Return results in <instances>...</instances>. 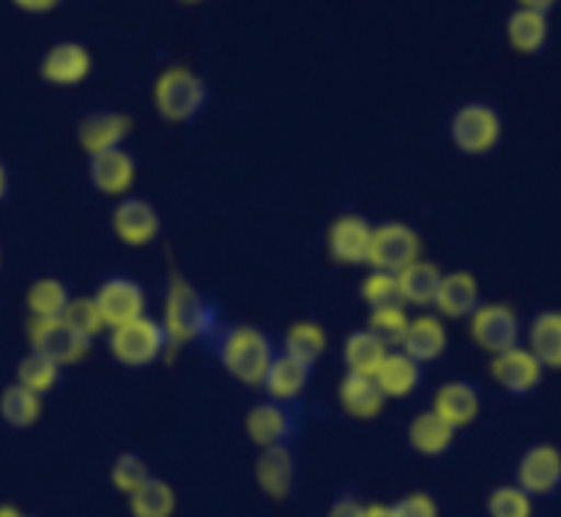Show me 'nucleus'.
Returning <instances> with one entry per match:
<instances>
[{
	"mask_svg": "<svg viewBox=\"0 0 561 517\" xmlns=\"http://www.w3.org/2000/svg\"><path fill=\"white\" fill-rule=\"evenodd\" d=\"M442 268L427 261H414L398 274V294L403 305L411 307H433L442 285Z\"/></svg>",
	"mask_w": 561,
	"mask_h": 517,
	"instance_id": "nucleus-27",
	"label": "nucleus"
},
{
	"mask_svg": "<svg viewBox=\"0 0 561 517\" xmlns=\"http://www.w3.org/2000/svg\"><path fill=\"white\" fill-rule=\"evenodd\" d=\"M312 376V367L305 361L294 359L288 354H277L274 361L268 365L266 376H263V392L268 394V400H279V403H296L301 398V392L307 389Z\"/></svg>",
	"mask_w": 561,
	"mask_h": 517,
	"instance_id": "nucleus-20",
	"label": "nucleus"
},
{
	"mask_svg": "<svg viewBox=\"0 0 561 517\" xmlns=\"http://www.w3.org/2000/svg\"><path fill=\"white\" fill-rule=\"evenodd\" d=\"M367 517H394V513L387 504H373V507H367Z\"/></svg>",
	"mask_w": 561,
	"mask_h": 517,
	"instance_id": "nucleus-44",
	"label": "nucleus"
},
{
	"mask_svg": "<svg viewBox=\"0 0 561 517\" xmlns=\"http://www.w3.org/2000/svg\"><path fill=\"white\" fill-rule=\"evenodd\" d=\"M93 301H96L107 329L124 326V323L146 315L148 305L142 285L131 277H121V274L104 279L96 288V294H93Z\"/></svg>",
	"mask_w": 561,
	"mask_h": 517,
	"instance_id": "nucleus-10",
	"label": "nucleus"
},
{
	"mask_svg": "<svg viewBox=\"0 0 561 517\" xmlns=\"http://www.w3.org/2000/svg\"><path fill=\"white\" fill-rule=\"evenodd\" d=\"M0 263H3V252H0Z\"/></svg>",
	"mask_w": 561,
	"mask_h": 517,
	"instance_id": "nucleus-48",
	"label": "nucleus"
},
{
	"mask_svg": "<svg viewBox=\"0 0 561 517\" xmlns=\"http://www.w3.org/2000/svg\"><path fill=\"white\" fill-rule=\"evenodd\" d=\"M131 517H173L175 491L164 480L148 476L135 493H129Z\"/></svg>",
	"mask_w": 561,
	"mask_h": 517,
	"instance_id": "nucleus-30",
	"label": "nucleus"
},
{
	"mask_svg": "<svg viewBox=\"0 0 561 517\" xmlns=\"http://www.w3.org/2000/svg\"><path fill=\"white\" fill-rule=\"evenodd\" d=\"M181 3H186V5H195V3H203V0H181Z\"/></svg>",
	"mask_w": 561,
	"mask_h": 517,
	"instance_id": "nucleus-47",
	"label": "nucleus"
},
{
	"mask_svg": "<svg viewBox=\"0 0 561 517\" xmlns=\"http://www.w3.org/2000/svg\"><path fill=\"white\" fill-rule=\"evenodd\" d=\"M137 164L131 153L124 148H113V151L93 153L88 159V179H91L93 189L102 195H124L131 184H135Z\"/></svg>",
	"mask_w": 561,
	"mask_h": 517,
	"instance_id": "nucleus-16",
	"label": "nucleus"
},
{
	"mask_svg": "<svg viewBox=\"0 0 561 517\" xmlns=\"http://www.w3.org/2000/svg\"><path fill=\"white\" fill-rule=\"evenodd\" d=\"M471 340L488 354H504V351L520 345V321L518 312L510 305H480L469 318Z\"/></svg>",
	"mask_w": 561,
	"mask_h": 517,
	"instance_id": "nucleus-7",
	"label": "nucleus"
},
{
	"mask_svg": "<svg viewBox=\"0 0 561 517\" xmlns=\"http://www.w3.org/2000/svg\"><path fill=\"white\" fill-rule=\"evenodd\" d=\"M0 517H25V515H22L16 507H11V504H0Z\"/></svg>",
	"mask_w": 561,
	"mask_h": 517,
	"instance_id": "nucleus-46",
	"label": "nucleus"
},
{
	"mask_svg": "<svg viewBox=\"0 0 561 517\" xmlns=\"http://www.w3.org/2000/svg\"><path fill=\"white\" fill-rule=\"evenodd\" d=\"M129 129L131 120L126 115L113 113V110H96V113L85 115L80 120L77 137H80V146L93 157V153L113 151V148L124 146Z\"/></svg>",
	"mask_w": 561,
	"mask_h": 517,
	"instance_id": "nucleus-18",
	"label": "nucleus"
},
{
	"mask_svg": "<svg viewBox=\"0 0 561 517\" xmlns=\"http://www.w3.org/2000/svg\"><path fill=\"white\" fill-rule=\"evenodd\" d=\"M323 351H327V332L316 321H299L285 332L283 354L294 356V359L305 361V365L316 367Z\"/></svg>",
	"mask_w": 561,
	"mask_h": 517,
	"instance_id": "nucleus-33",
	"label": "nucleus"
},
{
	"mask_svg": "<svg viewBox=\"0 0 561 517\" xmlns=\"http://www.w3.org/2000/svg\"><path fill=\"white\" fill-rule=\"evenodd\" d=\"M526 337L529 351L546 370H561V310L537 312Z\"/></svg>",
	"mask_w": 561,
	"mask_h": 517,
	"instance_id": "nucleus-26",
	"label": "nucleus"
},
{
	"mask_svg": "<svg viewBox=\"0 0 561 517\" xmlns=\"http://www.w3.org/2000/svg\"><path fill=\"white\" fill-rule=\"evenodd\" d=\"M42 416V398L33 394L31 389L11 383L0 394V420L14 430H25Z\"/></svg>",
	"mask_w": 561,
	"mask_h": 517,
	"instance_id": "nucleus-32",
	"label": "nucleus"
},
{
	"mask_svg": "<svg viewBox=\"0 0 561 517\" xmlns=\"http://www.w3.org/2000/svg\"><path fill=\"white\" fill-rule=\"evenodd\" d=\"M455 427L436 411L416 414L409 425V444L422 455V458H442L455 444Z\"/></svg>",
	"mask_w": 561,
	"mask_h": 517,
	"instance_id": "nucleus-25",
	"label": "nucleus"
},
{
	"mask_svg": "<svg viewBox=\"0 0 561 517\" xmlns=\"http://www.w3.org/2000/svg\"><path fill=\"white\" fill-rule=\"evenodd\" d=\"M206 102V80L186 66H170L153 82V110L168 124H192Z\"/></svg>",
	"mask_w": 561,
	"mask_h": 517,
	"instance_id": "nucleus-3",
	"label": "nucleus"
},
{
	"mask_svg": "<svg viewBox=\"0 0 561 517\" xmlns=\"http://www.w3.org/2000/svg\"><path fill=\"white\" fill-rule=\"evenodd\" d=\"M11 3L20 11H25V14H47V11L58 9L64 0H11Z\"/></svg>",
	"mask_w": 561,
	"mask_h": 517,
	"instance_id": "nucleus-42",
	"label": "nucleus"
},
{
	"mask_svg": "<svg viewBox=\"0 0 561 517\" xmlns=\"http://www.w3.org/2000/svg\"><path fill=\"white\" fill-rule=\"evenodd\" d=\"M447 326L438 318L420 315L411 318L409 332H405L403 343H400V351L409 354L414 361H420V365H427V361H436L447 351Z\"/></svg>",
	"mask_w": 561,
	"mask_h": 517,
	"instance_id": "nucleus-23",
	"label": "nucleus"
},
{
	"mask_svg": "<svg viewBox=\"0 0 561 517\" xmlns=\"http://www.w3.org/2000/svg\"><path fill=\"white\" fill-rule=\"evenodd\" d=\"M409 312H405V305H389V307H378V310H373L370 315V332L376 334L378 340H381L387 348H394L400 343H403L405 332H409Z\"/></svg>",
	"mask_w": 561,
	"mask_h": 517,
	"instance_id": "nucleus-34",
	"label": "nucleus"
},
{
	"mask_svg": "<svg viewBox=\"0 0 561 517\" xmlns=\"http://www.w3.org/2000/svg\"><path fill=\"white\" fill-rule=\"evenodd\" d=\"M5 192H9V170H5V164L0 162V200L5 197Z\"/></svg>",
	"mask_w": 561,
	"mask_h": 517,
	"instance_id": "nucleus-45",
	"label": "nucleus"
},
{
	"mask_svg": "<svg viewBox=\"0 0 561 517\" xmlns=\"http://www.w3.org/2000/svg\"><path fill=\"white\" fill-rule=\"evenodd\" d=\"M255 480L263 487V493L277 502L294 496L296 487V460L288 444L283 447H268L263 449L261 458L255 463Z\"/></svg>",
	"mask_w": 561,
	"mask_h": 517,
	"instance_id": "nucleus-19",
	"label": "nucleus"
},
{
	"mask_svg": "<svg viewBox=\"0 0 561 517\" xmlns=\"http://www.w3.org/2000/svg\"><path fill=\"white\" fill-rule=\"evenodd\" d=\"M373 228L359 214H343L332 222L327 233L329 255L345 266H370Z\"/></svg>",
	"mask_w": 561,
	"mask_h": 517,
	"instance_id": "nucleus-11",
	"label": "nucleus"
},
{
	"mask_svg": "<svg viewBox=\"0 0 561 517\" xmlns=\"http://www.w3.org/2000/svg\"><path fill=\"white\" fill-rule=\"evenodd\" d=\"M546 376V367L535 359L529 348H515L496 354L491 361V378L513 398H526V394L535 392L542 383Z\"/></svg>",
	"mask_w": 561,
	"mask_h": 517,
	"instance_id": "nucleus-12",
	"label": "nucleus"
},
{
	"mask_svg": "<svg viewBox=\"0 0 561 517\" xmlns=\"http://www.w3.org/2000/svg\"><path fill=\"white\" fill-rule=\"evenodd\" d=\"M214 354L236 381L247 383V387H261L268 365L277 356V348L266 332L247 326V323H236L214 337Z\"/></svg>",
	"mask_w": 561,
	"mask_h": 517,
	"instance_id": "nucleus-2",
	"label": "nucleus"
},
{
	"mask_svg": "<svg viewBox=\"0 0 561 517\" xmlns=\"http://www.w3.org/2000/svg\"><path fill=\"white\" fill-rule=\"evenodd\" d=\"M60 321H64L71 332L80 334V337L91 340V343L102 334L104 329V318L102 312H99L93 296H88V299H71Z\"/></svg>",
	"mask_w": 561,
	"mask_h": 517,
	"instance_id": "nucleus-36",
	"label": "nucleus"
},
{
	"mask_svg": "<svg viewBox=\"0 0 561 517\" xmlns=\"http://www.w3.org/2000/svg\"><path fill=\"white\" fill-rule=\"evenodd\" d=\"M518 487L535 496H553L561 487V452L553 444H535L518 460Z\"/></svg>",
	"mask_w": 561,
	"mask_h": 517,
	"instance_id": "nucleus-13",
	"label": "nucleus"
},
{
	"mask_svg": "<svg viewBox=\"0 0 561 517\" xmlns=\"http://www.w3.org/2000/svg\"><path fill=\"white\" fill-rule=\"evenodd\" d=\"M327 517H367V504H362L356 496H340L329 507Z\"/></svg>",
	"mask_w": 561,
	"mask_h": 517,
	"instance_id": "nucleus-41",
	"label": "nucleus"
},
{
	"mask_svg": "<svg viewBox=\"0 0 561 517\" xmlns=\"http://www.w3.org/2000/svg\"><path fill=\"white\" fill-rule=\"evenodd\" d=\"M433 307H436L438 315L444 318H453V321H469V318L477 312V307H480V283H477L474 274L469 272L444 274Z\"/></svg>",
	"mask_w": 561,
	"mask_h": 517,
	"instance_id": "nucleus-17",
	"label": "nucleus"
},
{
	"mask_svg": "<svg viewBox=\"0 0 561 517\" xmlns=\"http://www.w3.org/2000/svg\"><path fill=\"white\" fill-rule=\"evenodd\" d=\"M93 69V58L88 53V47L77 42H60L55 47H49L44 53L42 66V80L49 82L55 88H75L82 80H88Z\"/></svg>",
	"mask_w": 561,
	"mask_h": 517,
	"instance_id": "nucleus-14",
	"label": "nucleus"
},
{
	"mask_svg": "<svg viewBox=\"0 0 561 517\" xmlns=\"http://www.w3.org/2000/svg\"><path fill=\"white\" fill-rule=\"evenodd\" d=\"M113 230L121 244L126 246H146L162 230L157 208L142 197H124L113 211Z\"/></svg>",
	"mask_w": 561,
	"mask_h": 517,
	"instance_id": "nucleus-15",
	"label": "nucleus"
},
{
	"mask_svg": "<svg viewBox=\"0 0 561 517\" xmlns=\"http://www.w3.org/2000/svg\"><path fill=\"white\" fill-rule=\"evenodd\" d=\"M27 340H31L33 354L44 356V359H49L58 367L77 365L91 351V340L71 332L60 318H49V321H36L33 318L31 329H27Z\"/></svg>",
	"mask_w": 561,
	"mask_h": 517,
	"instance_id": "nucleus-8",
	"label": "nucleus"
},
{
	"mask_svg": "<svg viewBox=\"0 0 561 517\" xmlns=\"http://www.w3.org/2000/svg\"><path fill=\"white\" fill-rule=\"evenodd\" d=\"M69 301V288L55 277H42L27 288V310H31V315L36 318V321L64 318Z\"/></svg>",
	"mask_w": 561,
	"mask_h": 517,
	"instance_id": "nucleus-31",
	"label": "nucleus"
},
{
	"mask_svg": "<svg viewBox=\"0 0 561 517\" xmlns=\"http://www.w3.org/2000/svg\"><path fill=\"white\" fill-rule=\"evenodd\" d=\"M394 517H438V507L427 493H411L392 504Z\"/></svg>",
	"mask_w": 561,
	"mask_h": 517,
	"instance_id": "nucleus-40",
	"label": "nucleus"
},
{
	"mask_svg": "<svg viewBox=\"0 0 561 517\" xmlns=\"http://www.w3.org/2000/svg\"><path fill=\"white\" fill-rule=\"evenodd\" d=\"M433 411L460 430L480 416V392L469 381H449L433 398Z\"/></svg>",
	"mask_w": 561,
	"mask_h": 517,
	"instance_id": "nucleus-21",
	"label": "nucleus"
},
{
	"mask_svg": "<svg viewBox=\"0 0 561 517\" xmlns=\"http://www.w3.org/2000/svg\"><path fill=\"white\" fill-rule=\"evenodd\" d=\"M557 5H559V0H518V9L540 11V14H551Z\"/></svg>",
	"mask_w": 561,
	"mask_h": 517,
	"instance_id": "nucleus-43",
	"label": "nucleus"
},
{
	"mask_svg": "<svg viewBox=\"0 0 561 517\" xmlns=\"http://www.w3.org/2000/svg\"><path fill=\"white\" fill-rule=\"evenodd\" d=\"M392 348L381 343L370 329H359V332H351L343 343V361L348 367V372H359V376H376L378 367H381L383 356Z\"/></svg>",
	"mask_w": 561,
	"mask_h": 517,
	"instance_id": "nucleus-29",
	"label": "nucleus"
},
{
	"mask_svg": "<svg viewBox=\"0 0 561 517\" xmlns=\"http://www.w3.org/2000/svg\"><path fill=\"white\" fill-rule=\"evenodd\" d=\"M58 378H60V367L53 365L49 359H44V356L33 354V351L20 361V367H16V383L31 389V392L38 394V398L47 394L49 389L58 383Z\"/></svg>",
	"mask_w": 561,
	"mask_h": 517,
	"instance_id": "nucleus-35",
	"label": "nucleus"
},
{
	"mask_svg": "<svg viewBox=\"0 0 561 517\" xmlns=\"http://www.w3.org/2000/svg\"><path fill=\"white\" fill-rule=\"evenodd\" d=\"M548 33H551V22L548 14L529 9H515L507 20V42L515 53L520 55H537L546 49Z\"/></svg>",
	"mask_w": 561,
	"mask_h": 517,
	"instance_id": "nucleus-28",
	"label": "nucleus"
},
{
	"mask_svg": "<svg viewBox=\"0 0 561 517\" xmlns=\"http://www.w3.org/2000/svg\"><path fill=\"white\" fill-rule=\"evenodd\" d=\"M488 515L491 517H531L535 504L529 493L520 491L518 485H502L488 496Z\"/></svg>",
	"mask_w": 561,
	"mask_h": 517,
	"instance_id": "nucleus-37",
	"label": "nucleus"
},
{
	"mask_svg": "<svg viewBox=\"0 0 561 517\" xmlns=\"http://www.w3.org/2000/svg\"><path fill=\"white\" fill-rule=\"evenodd\" d=\"M301 425V414L296 403L266 400L247 414V436L255 447H283L296 436Z\"/></svg>",
	"mask_w": 561,
	"mask_h": 517,
	"instance_id": "nucleus-9",
	"label": "nucleus"
},
{
	"mask_svg": "<svg viewBox=\"0 0 561 517\" xmlns=\"http://www.w3.org/2000/svg\"><path fill=\"white\" fill-rule=\"evenodd\" d=\"M504 135V120L496 107L488 102H466L460 104L449 120V137L455 148L466 157H485L496 151Z\"/></svg>",
	"mask_w": 561,
	"mask_h": 517,
	"instance_id": "nucleus-5",
	"label": "nucleus"
},
{
	"mask_svg": "<svg viewBox=\"0 0 561 517\" xmlns=\"http://www.w3.org/2000/svg\"><path fill=\"white\" fill-rule=\"evenodd\" d=\"M422 241L411 225L405 222H383L373 228L370 266L378 272L400 274L405 266L420 261Z\"/></svg>",
	"mask_w": 561,
	"mask_h": 517,
	"instance_id": "nucleus-6",
	"label": "nucleus"
},
{
	"mask_svg": "<svg viewBox=\"0 0 561 517\" xmlns=\"http://www.w3.org/2000/svg\"><path fill=\"white\" fill-rule=\"evenodd\" d=\"M359 294L362 299H365V305H370V310H378V307H389V305H403L398 294V274L378 272V268H373V272L367 274Z\"/></svg>",
	"mask_w": 561,
	"mask_h": 517,
	"instance_id": "nucleus-39",
	"label": "nucleus"
},
{
	"mask_svg": "<svg viewBox=\"0 0 561 517\" xmlns=\"http://www.w3.org/2000/svg\"><path fill=\"white\" fill-rule=\"evenodd\" d=\"M107 348L118 365L137 370V367L153 365L170 348V337L162 321L140 315L135 321L124 323V326L110 329Z\"/></svg>",
	"mask_w": 561,
	"mask_h": 517,
	"instance_id": "nucleus-4",
	"label": "nucleus"
},
{
	"mask_svg": "<svg viewBox=\"0 0 561 517\" xmlns=\"http://www.w3.org/2000/svg\"><path fill=\"white\" fill-rule=\"evenodd\" d=\"M148 476H151L148 463L137 452H121L118 458H115L113 469H110V480H113L115 491L126 493V496L135 493Z\"/></svg>",
	"mask_w": 561,
	"mask_h": 517,
	"instance_id": "nucleus-38",
	"label": "nucleus"
},
{
	"mask_svg": "<svg viewBox=\"0 0 561 517\" xmlns=\"http://www.w3.org/2000/svg\"><path fill=\"white\" fill-rule=\"evenodd\" d=\"M376 381L381 387V392L387 394V400H403L409 394H414L422 383V365L411 359L403 351H389L383 356L381 367L376 372Z\"/></svg>",
	"mask_w": 561,
	"mask_h": 517,
	"instance_id": "nucleus-24",
	"label": "nucleus"
},
{
	"mask_svg": "<svg viewBox=\"0 0 561 517\" xmlns=\"http://www.w3.org/2000/svg\"><path fill=\"white\" fill-rule=\"evenodd\" d=\"M162 326L168 329L170 345L186 343H214L222 332V315L214 301L203 299L184 277H170L168 296H164Z\"/></svg>",
	"mask_w": 561,
	"mask_h": 517,
	"instance_id": "nucleus-1",
	"label": "nucleus"
},
{
	"mask_svg": "<svg viewBox=\"0 0 561 517\" xmlns=\"http://www.w3.org/2000/svg\"><path fill=\"white\" fill-rule=\"evenodd\" d=\"M337 398L345 414L356 416V420H376L387 403V394L378 387L376 376H359V372H348L340 381Z\"/></svg>",
	"mask_w": 561,
	"mask_h": 517,
	"instance_id": "nucleus-22",
	"label": "nucleus"
}]
</instances>
